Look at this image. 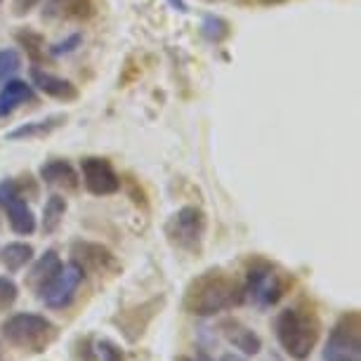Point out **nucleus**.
<instances>
[{
  "instance_id": "nucleus-1",
  "label": "nucleus",
  "mask_w": 361,
  "mask_h": 361,
  "mask_svg": "<svg viewBox=\"0 0 361 361\" xmlns=\"http://www.w3.org/2000/svg\"><path fill=\"white\" fill-rule=\"evenodd\" d=\"M246 300L243 281L224 269H206L187 283L182 307L194 317H215Z\"/></svg>"
},
{
  "instance_id": "nucleus-2",
  "label": "nucleus",
  "mask_w": 361,
  "mask_h": 361,
  "mask_svg": "<svg viewBox=\"0 0 361 361\" xmlns=\"http://www.w3.org/2000/svg\"><path fill=\"white\" fill-rule=\"evenodd\" d=\"M274 333L279 345L288 357L305 361L314 352V347L322 338V319L317 310L310 305H293L279 312L274 322Z\"/></svg>"
},
{
  "instance_id": "nucleus-3",
  "label": "nucleus",
  "mask_w": 361,
  "mask_h": 361,
  "mask_svg": "<svg viewBox=\"0 0 361 361\" xmlns=\"http://www.w3.org/2000/svg\"><path fill=\"white\" fill-rule=\"evenodd\" d=\"M0 333L15 350L26 354H43L59 338V329L50 319L31 314V312L12 314L8 322L0 326Z\"/></svg>"
},
{
  "instance_id": "nucleus-4",
  "label": "nucleus",
  "mask_w": 361,
  "mask_h": 361,
  "mask_svg": "<svg viewBox=\"0 0 361 361\" xmlns=\"http://www.w3.org/2000/svg\"><path fill=\"white\" fill-rule=\"evenodd\" d=\"M290 286H293V276L288 271H283L279 264L262 260V257H255V260L248 262L243 288H246V295L255 305H260V307L276 305L290 290Z\"/></svg>"
},
{
  "instance_id": "nucleus-5",
  "label": "nucleus",
  "mask_w": 361,
  "mask_h": 361,
  "mask_svg": "<svg viewBox=\"0 0 361 361\" xmlns=\"http://www.w3.org/2000/svg\"><path fill=\"white\" fill-rule=\"evenodd\" d=\"M206 231H208V217L196 206L180 208L166 222V236L170 246L177 250H185L189 255H201Z\"/></svg>"
},
{
  "instance_id": "nucleus-6",
  "label": "nucleus",
  "mask_w": 361,
  "mask_h": 361,
  "mask_svg": "<svg viewBox=\"0 0 361 361\" xmlns=\"http://www.w3.org/2000/svg\"><path fill=\"white\" fill-rule=\"evenodd\" d=\"M71 264L83 271V276L114 279L121 274V262L111 250L94 241H73L71 243Z\"/></svg>"
},
{
  "instance_id": "nucleus-7",
  "label": "nucleus",
  "mask_w": 361,
  "mask_h": 361,
  "mask_svg": "<svg viewBox=\"0 0 361 361\" xmlns=\"http://www.w3.org/2000/svg\"><path fill=\"white\" fill-rule=\"evenodd\" d=\"M361 354V314L357 310L345 312L331 329L324 357L331 359H359Z\"/></svg>"
},
{
  "instance_id": "nucleus-8",
  "label": "nucleus",
  "mask_w": 361,
  "mask_h": 361,
  "mask_svg": "<svg viewBox=\"0 0 361 361\" xmlns=\"http://www.w3.org/2000/svg\"><path fill=\"white\" fill-rule=\"evenodd\" d=\"M163 298H152L142 305H135L130 310H123L114 317V326L123 333V338L128 343H140L145 338L147 329L152 326V322L161 314L163 310Z\"/></svg>"
},
{
  "instance_id": "nucleus-9",
  "label": "nucleus",
  "mask_w": 361,
  "mask_h": 361,
  "mask_svg": "<svg viewBox=\"0 0 361 361\" xmlns=\"http://www.w3.org/2000/svg\"><path fill=\"white\" fill-rule=\"evenodd\" d=\"M80 182L92 196H111L121 189V177L111 161L102 156H87L80 161Z\"/></svg>"
},
{
  "instance_id": "nucleus-10",
  "label": "nucleus",
  "mask_w": 361,
  "mask_h": 361,
  "mask_svg": "<svg viewBox=\"0 0 361 361\" xmlns=\"http://www.w3.org/2000/svg\"><path fill=\"white\" fill-rule=\"evenodd\" d=\"M83 283V271H80L76 264H62V269H59V274L52 279L50 286L43 290V302L47 307L52 310H64L66 305L71 302L73 295H76L78 286Z\"/></svg>"
},
{
  "instance_id": "nucleus-11",
  "label": "nucleus",
  "mask_w": 361,
  "mask_h": 361,
  "mask_svg": "<svg viewBox=\"0 0 361 361\" xmlns=\"http://www.w3.org/2000/svg\"><path fill=\"white\" fill-rule=\"evenodd\" d=\"M40 180L52 189H62V192H78L80 189V177L76 173V168L69 161L62 159H52L40 166Z\"/></svg>"
},
{
  "instance_id": "nucleus-12",
  "label": "nucleus",
  "mask_w": 361,
  "mask_h": 361,
  "mask_svg": "<svg viewBox=\"0 0 361 361\" xmlns=\"http://www.w3.org/2000/svg\"><path fill=\"white\" fill-rule=\"evenodd\" d=\"M220 333L224 336L229 345H234L236 350H241L246 357H255L257 352L262 350V340L260 336L246 326L243 322H238V319H222L220 322Z\"/></svg>"
},
{
  "instance_id": "nucleus-13",
  "label": "nucleus",
  "mask_w": 361,
  "mask_h": 361,
  "mask_svg": "<svg viewBox=\"0 0 361 361\" xmlns=\"http://www.w3.org/2000/svg\"><path fill=\"white\" fill-rule=\"evenodd\" d=\"M59 269H62V257L57 255V250H47L45 255H40L38 260L33 262L31 271L26 274V286L40 298L43 290L50 286L52 279L59 274Z\"/></svg>"
},
{
  "instance_id": "nucleus-14",
  "label": "nucleus",
  "mask_w": 361,
  "mask_h": 361,
  "mask_svg": "<svg viewBox=\"0 0 361 361\" xmlns=\"http://www.w3.org/2000/svg\"><path fill=\"white\" fill-rule=\"evenodd\" d=\"M31 80L40 92L47 94V97L62 99V102H71V99L78 97L76 85L69 83V80H64V78H59V76H54V73H47L43 69H38V66H33L31 69Z\"/></svg>"
},
{
  "instance_id": "nucleus-15",
  "label": "nucleus",
  "mask_w": 361,
  "mask_h": 361,
  "mask_svg": "<svg viewBox=\"0 0 361 361\" xmlns=\"http://www.w3.org/2000/svg\"><path fill=\"white\" fill-rule=\"evenodd\" d=\"M33 97H36L33 87L26 83V80H19V78L5 80L3 87H0V118L10 116L17 106L26 104V102H33Z\"/></svg>"
},
{
  "instance_id": "nucleus-16",
  "label": "nucleus",
  "mask_w": 361,
  "mask_h": 361,
  "mask_svg": "<svg viewBox=\"0 0 361 361\" xmlns=\"http://www.w3.org/2000/svg\"><path fill=\"white\" fill-rule=\"evenodd\" d=\"M3 208L8 210V222L15 234L31 236L36 231V217H33L31 208L26 206L22 196H12L8 203H3Z\"/></svg>"
},
{
  "instance_id": "nucleus-17",
  "label": "nucleus",
  "mask_w": 361,
  "mask_h": 361,
  "mask_svg": "<svg viewBox=\"0 0 361 361\" xmlns=\"http://www.w3.org/2000/svg\"><path fill=\"white\" fill-rule=\"evenodd\" d=\"M64 121H66V116H50V118L19 126V128H15V130H10L5 137L8 140H38V137H45V135L54 133L57 128H62Z\"/></svg>"
},
{
  "instance_id": "nucleus-18",
  "label": "nucleus",
  "mask_w": 361,
  "mask_h": 361,
  "mask_svg": "<svg viewBox=\"0 0 361 361\" xmlns=\"http://www.w3.org/2000/svg\"><path fill=\"white\" fill-rule=\"evenodd\" d=\"M0 255H3L5 269H8L10 274H15V271L24 269L26 264L33 260V246H31V243L15 241V243H8Z\"/></svg>"
},
{
  "instance_id": "nucleus-19",
  "label": "nucleus",
  "mask_w": 361,
  "mask_h": 361,
  "mask_svg": "<svg viewBox=\"0 0 361 361\" xmlns=\"http://www.w3.org/2000/svg\"><path fill=\"white\" fill-rule=\"evenodd\" d=\"M66 215V199L59 194H52L50 199L45 201V208H43V222H40V229L43 234H54L59 229Z\"/></svg>"
},
{
  "instance_id": "nucleus-20",
  "label": "nucleus",
  "mask_w": 361,
  "mask_h": 361,
  "mask_svg": "<svg viewBox=\"0 0 361 361\" xmlns=\"http://www.w3.org/2000/svg\"><path fill=\"white\" fill-rule=\"evenodd\" d=\"M52 12L69 19H90L94 15L92 0H52Z\"/></svg>"
},
{
  "instance_id": "nucleus-21",
  "label": "nucleus",
  "mask_w": 361,
  "mask_h": 361,
  "mask_svg": "<svg viewBox=\"0 0 361 361\" xmlns=\"http://www.w3.org/2000/svg\"><path fill=\"white\" fill-rule=\"evenodd\" d=\"M22 69V57L17 50H0V85L10 80L15 73Z\"/></svg>"
},
{
  "instance_id": "nucleus-22",
  "label": "nucleus",
  "mask_w": 361,
  "mask_h": 361,
  "mask_svg": "<svg viewBox=\"0 0 361 361\" xmlns=\"http://www.w3.org/2000/svg\"><path fill=\"white\" fill-rule=\"evenodd\" d=\"M71 361H97L94 343L90 336H80L71 345Z\"/></svg>"
},
{
  "instance_id": "nucleus-23",
  "label": "nucleus",
  "mask_w": 361,
  "mask_h": 361,
  "mask_svg": "<svg viewBox=\"0 0 361 361\" xmlns=\"http://www.w3.org/2000/svg\"><path fill=\"white\" fill-rule=\"evenodd\" d=\"M94 352H97L99 361H126V352L121 350L114 340H106V338L94 343Z\"/></svg>"
},
{
  "instance_id": "nucleus-24",
  "label": "nucleus",
  "mask_w": 361,
  "mask_h": 361,
  "mask_svg": "<svg viewBox=\"0 0 361 361\" xmlns=\"http://www.w3.org/2000/svg\"><path fill=\"white\" fill-rule=\"evenodd\" d=\"M17 295H19L17 283L8 276H0V314L17 302Z\"/></svg>"
},
{
  "instance_id": "nucleus-25",
  "label": "nucleus",
  "mask_w": 361,
  "mask_h": 361,
  "mask_svg": "<svg viewBox=\"0 0 361 361\" xmlns=\"http://www.w3.org/2000/svg\"><path fill=\"white\" fill-rule=\"evenodd\" d=\"M203 33H206V38L215 40V43H220L222 38H227L229 26L220 17H206V19H203Z\"/></svg>"
},
{
  "instance_id": "nucleus-26",
  "label": "nucleus",
  "mask_w": 361,
  "mask_h": 361,
  "mask_svg": "<svg viewBox=\"0 0 361 361\" xmlns=\"http://www.w3.org/2000/svg\"><path fill=\"white\" fill-rule=\"evenodd\" d=\"M17 40L26 47V50H29V54H31L33 59H38V57H40V47H43V38H40L38 33L19 31V33H17Z\"/></svg>"
},
{
  "instance_id": "nucleus-27",
  "label": "nucleus",
  "mask_w": 361,
  "mask_h": 361,
  "mask_svg": "<svg viewBox=\"0 0 361 361\" xmlns=\"http://www.w3.org/2000/svg\"><path fill=\"white\" fill-rule=\"evenodd\" d=\"M78 45H80V36H78V33H76V36H71V38L62 40V43L52 45V47H50V54H54V57H59V54L73 52V50H76Z\"/></svg>"
},
{
  "instance_id": "nucleus-28",
  "label": "nucleus",
  "mask_w": 361,
  "mask_h": 361,
  "mask_svg": "<svg viewBox=\"0 0 361 361\" xmlns=\"http://www.w3.org/2000/svg\"><path fill=\"white\" fill-rule=\"evenodd\" d=\"M40 3V0H12V10H15V15H26L29 10H33L36 5Z\"/></svg>"
},
{
  "instance_id": "nucleus-29",
  "label": "nucleus",
  "mask_w": 361,
  "mask_h": 361,
  "mask_svg": "<svg viewBox=\"0 0 361 361\" xmlns=\"http://www.w3.org/2000/svg\"><path fill=\"white\" fill-rule=\"evenodd\" d=\"M168 5H170V8H175L177 12H182V15L189 12V5L185 3V0H168Z\"/></svg>"
},
{
  "instance_id": "nucleus-30",
  "label": "nucleus",
  "mask_w": 361,
  "mask_h": 361,
  "mask_svg": "<svg viewBox=\"0 0 361 361\" xmlns=\"http://www.w3.org/2000/svg\"><path fill=\"white\" fill-rule=\"evenodd\" d=\"M177 361H213V359L206 357V354H196V357H180Z\"/></svg>"
},
{
  "instance_id": "nucleus-31",
  "label": "nucleus",
  "mask_w": 361,
  "mask_h": 361,
  "mask_svg": "<svg viewBox=\"0 0 361 361\" xmlns=\"http://www.w3.org/2000/svg\"><path fill=\"white\" fill-rule=\"evenodd\" d=\"M222 361H246L243 357H236V354H224Z\"/></svg>"
},
{
  "instance_id": "nucleus-32",
  "label": "nucleus",
  "mask_w": 361,
  "mask_h": 361,
  "mask_svg": "<svg viewBox=\"0 0 361 361\" xmlns=\"http://www.w3.org/2000/svg\"><path fill=\"white\" fill-rule=\"evenodd\" d=\"M331 361H359V359H331Z\"/></svg>"
},
{
  "instance_id": "nucleus-33",
  "label": "nucleus",
  "mask_w": 361,
  "mask_h": 361,
  "mask_svg": "<svg viewBox=\"0 0 361 361\" xmlns=\"http://www.w3.org/2000/svg\"><path fill=\"white\" fill-rule=\"evenodd\" d=\"M262 3H267V5H269V3H281V0H262Z\"/></svg>"
},
{
  "instance_id": "nucleus-34",
  "label": "nucleus",
  "mask_w": 361,
  "mask_h": 361,
  "mask_svg": "<svg viewBox=\"0 0 361 361\" xmlns=\"http://www.w3.org/2000/svg\"><path fill=\"white\" fill-rule=\"evenodd\" d=\"M0 361H5V359H3V354H0Z\"/></svg>"
},
{
  "instance_id": "nucleus-35",
  "label": "nucleus",
  "mask_w": 361,
  "mask_h": 361,
  "mask_svg": "<svg viewBox=\"0 0 361 361\" xmlns=\"http://www.w3.org/2000/svg\"><path fill=\"white\" fill-rule=\"evenodd\" d=\"M0 3H3V0H0Z\"/></svg>"
}]
</instances>
